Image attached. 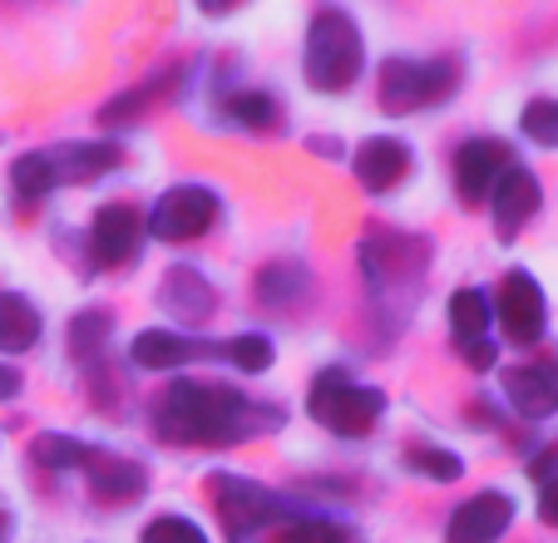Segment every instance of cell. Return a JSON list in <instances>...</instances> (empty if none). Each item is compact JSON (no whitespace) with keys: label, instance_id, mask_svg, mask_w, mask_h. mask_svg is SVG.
I'll return each instance as SVG.
<instances>
[{"label":"cell","instance_id":"f546056e","mask_svg":"<svg viewBox=\"0 0 558 543\" xmlns=\"http://www.w3.org/2000/svg\"><path fill=\"white\" fill-rule=\"evenodd\" d=\"M138 543H208V533H203L193 519H179V514H163V519L148 523L144 539H138Z\"/></svg>","mask_w":558,"mask_h":543},{"label":"cell","instance_id":"52a82bcc","mask_svg":"<svg viewBox=\"0 0 558 543\" xmlns=\"http://www.w3.org/2000/svg\"><path fill=\"white\" fill-rule=\"evenodd\" d=\"M495 312H499V326L514 346H534L548 326V306H544V292L529 272H505V282H499V297H495Z\"/></svg>","mask_w":558,"mask_h":543},{"label":"cell","instance_id":"d4e9b609","mask_svg":"<svg viewBox=\"0 0 558 543\" xmlns=\"http://www.w3.org/2000/svg\"><path fill=\"white\" fill-rule=\"evenodd\" d=\"M11 178H15V193H21V203H25V208H35V203H40L45 193L54 189L50 168H45V154H25V158H15Z\"/></svg>","mask_w":558,"mask_h":543},{"label":"cell","instance_id":"5bb4252c","mask_svg":"<svg viewBox=\"0 0 558 543\" xmlns=\"http://www.w3.org/2000/svg\"><path fill=\"white\" fill-rule=\"evenodd\" d=\"M218 346L208 341H193V336H179V331H163V326H154V331H138L134 346H129V361H134L138 371H173V366H189V361H198V355H213Z\"/></svg>","mask_w":558,"mask_h":543},{"label":"cell","instance_id":"3957f363","mask_svg":"<svg viewBox=\"0 0 558 543\" xmlns=\"http://www.w3.org/2000/svg\"><path fill=\"white\" fill-rule=\"evenodd\" d=\"M306 410H312L316 425H327L331 435H347V439H361L371 435V425L380 420L386 410V396L376 386H356L347 371H322L312 381V396H306Z\"/></svg>","mask_w":558,"mask_h":543},{"label":"cell","instance_id":"ac0fdd59","mask_svg":"<svg viewBox=\"0 0 558 543\" xmlns=\"http://www.w3.org/2000/svg\"><path fill=\"white\" fill-rule=\"evenodd\" d=\"M405 173H411V148H405L401 138H366V144H361V154H356L361 189L390 193Z\"/></svg>","mask_w":558,"mask_h":543},{"label":"cell","instance_id":"d6986e66","mask_svg":"<svg viewBox=\"0 0 558 543\" xmlns=\"http://www.w3.org/2000/svg\"><path fill=\"white\" fill-rule=\"evenodd\" d=\"M40 341V316L25 297L0 292V351H31Z\"/></svg>","mask_w":558,"mask_h":543},{"label":"cell","instance_id":"9a60e30c","mask_svg":"<svg viewBox=\"0 0 558 543\" xmlns=\"http://www.w3.org/2000/svg\"><path fill=\"white\" fill-rule=\"evenodd\" d=\"M85 480H89V494H95L99 504H129L138 499V494L148 490V474L138 460H119V455H105V449H95L85 464Z\"/></svg>","mask_w":558,"mask_h":543},{"label":"cell","instance_id":"ffe728a7","mask_svg":"<svg viewBox=\"0 0 558 543\" xmlns=\"http://www.w3.org/2000/svg\"><path fill=\"white\" fill-rule=\"evenodd\" d=\"M450 331L460 346H474L485 341L489 331V297L480 292V287H460V292L450 297Z\"/></svg>","mask_w":558,"mask_h":543},{"label":"cell","instance_id":"d6a6232c","mask_svg":"<svg viewBox=\"0 0 558 543\" xmlns=\"http://www.w3.org/2000/svg\"><path fill=\"white\" fill-rule=\"evenodd\" d=\"M21 386H25L21 371H15V366H0V400H15V396H21Z\"/></svg>","mask_w":558,"mask_h":543},{"label":"cell","instance_id":"4fadbf2b","mask_svg":"<svg viewBox=\"0 0 558 543\" xmlns=\"http://www.w3.org/2000/svg\"><path fill=\"white\" fill-rule=\"evenodd\" d=\"M538 198H544V189H538V178L529 173L524 164H509L505 173H499L495 193H489V203H495V232L499 238H519V228H524L529 218L538 213Z\"/></svg>","mask_w":558,"mask_h":543},{"label":"cell","instance_id":"603a6c76","mask_svg":"<svg viewBox=\"0 0 558 543\" xmlns=\"http://www.w3.org/2000/svg\"><path fill=\"white\" fill-rule=\"evenodd\" d=\"M228 119H238L243 129H272L277 119V99L272 95H257V89H243V95H228Z\"/></svg>","mask_w":558,"mask_h":543},{"label":"cell","instance_id":"4dcf8cb0","mask_svg":"<svg viewBox=\"0 0 558 543\" xmlns=\"http://www.w3.org/2000/svg\"><path fill=\"white\" fill-rule=\"evenodd\" d=\"M460 351H464V361H470L474 371L495 366V341H489V336H485V341H474V346H460Z\"/></svg>","mask_w":558,"mask_h":543},{"label":"cell","instance_id":"8fae6325","mask_svg":"<svg viewBox=\"0 0 558 543\" xmlns=\"http://www.w3.org/2000/svg\"><path fill=\"white\" fill-rule=\"evenodd\" d=\"M514 519V504L509 494H495V490H480L450 514V529H445V543H495L499 533L509 529Z\"/></svg>","mask_w":558,"mask_h":543},{"label":"cell","instance_id":"7c38bea8","mask_svg":"<svg viewBox=\"0 0 558 543\" xmlns=\"http://www.w3.org/2000/svg\"><path fill=\"white\" fill-rule=\"evenodd\" d=\"M505 168H509V144H499V138H470L454 154V189H460L464 203H480L495 193Z\"/></svg>","mask_w":558,"mask_h":543},{"label":"cell","instance_id":"836d02e7","mask_svg":"<svg viewBox=\"0 0 558 543\" xmlns=\"http://www.w3.org/2000/svg\"><path fill=\"white\" fill-rule=\"evenodd\" d=\"M5 529H11V523H5V514H0V543H5Z\"/></svg>","mask_w":558,"mask_h":543},{"label":"cell","instance_id":"5b68a950","mask_svg":"<svg viewBox=\"0 0 558 543\" xmlns=\"http://www.w3.org/2000/svg\"><path fill=\"white\" fill-rule=\"evenodd\" d=\"M218 222V198L203 183H179V189L158 193L154 213H148V232L163 242H193Z\"/></svg>","mask_w":558,"mask_h":543},{"label":"cell","instance_id":"cb8c5ba5","mask_svg":"<svg viewBox=\"0 0 558 543\" xmlns=\"http://www.w3.org/2000/svg\"><path fill=\"white\" fill-rule=\"evenodd\" d=\"M277 543H351V529L337 519H287Z\"/></svg>","mask_w":558,"mask_h":543},{"label":"cell","instance_id":"7a4b0ae2","mask_svg":"<svg viewBox=\"0 0 558 543\" xmlns=\"http://www.w3.org/2000/svg\"><path fill=\"white\" fill-rule=\"evenodd\" d=\"M361 60H366V45H361V31L347 11L327 5V11L312 15V31H306V84L322 89V95H341L351 89V80L361 74Z\"/></svg>","mask_w":558,"mask_h":543},{"label":"cell","instance_id":"30bf717a","mask_svg":"<svg viewBox=\"0 0 558 543\" xmlns=\"http://www.w3.org/2000/svg\"><path fill=\"white\" fill-rule=\"evenodd\" d=\"M505 400L519 410L524 420H548L558 410V361H529V366H509L505 371Z\"/></svg>","mask_w":558,"mask_h":543},{"label":"cell","instance_id":"9c48e42d","mask_svg":"<svg viewBox=\"0 0 558 543\" xmlns=\"http://www.w3.org/2000/svg\"><path fill=\"white\" fill-rule=\"evenodd\" d=\"M89 252L99 267H129L144 252V218L129 203H105L89 228Z\"/></svg>","mask_w":558,"mask_h":543},{"label":"cell","instance_id":"44dd1931","mask_svg":"<svg viewBox=\"0 0 558 543\" xmlns=\"http://www.w3.org/2000/svg\"><path fill=\"white\" fill-rule=\"evenodd\" d=\"M89 455H95V449L80 445V439H70V435H40L35 439V460H40L45 470H85Z\"/></svg>","mask_w":558,"mask_h":543},{"label":"cell","instance_id":"484cf974","mask_svg":"<svg viewBox=\"0 0 558 543\" xmlns=\"http://www.w3.org/2000/svg\"><path fill=\"white\" fill-rule=\"evenodd\" d=\"M222 355L247 376H263L272 366V341L267 336H232V341H222Z\"/></svg>","mask_w":558,"mask_h":543},{"label":"cell","instance_id":"f1b7e54d","mask_svg":"<svg viewBox=\"0 0 558 543\" xmlns=\"http://www.w3.org/2000/svg\"><path fill=\"white\" fill-rule=\"evenodd\" d=\"M524 134L534 138V144H544V148H558V99H534V105L524 109Z\"/></svg>","mask_w":558,"mask_h":543},{"label":"cell","instance_id":"1f68e13d","mask_svg":"<svg viewBox=\"0 0 558 543\" xmlns=\"http://www.w3.org/2000/svg\"><path fill=\"white\" fill-rule=\"evenodd\" d=\"M538 514H544V523H554L558 529V474L544 484V494H538Z\"/></svg>","mask_w":558,"mask_h":543},{"label":"cell","instance_id":"7402d4cb","mask_svg":"<svg viewBox=\"0 0 558 543\" xmlns=\"http://www.w3.org/2000/svg\"><path fill=\"white\" fill-rule=\"evenodd\" d=\"M306 292V272L302 267H267L263 277H257V297H263L267 306H287V302H296V297Z\"/></svg>","mask_w":558,"mask_h":543},{"label":"cell","instance_id":"8992f818","mask_svg":"<svg viewBox=\"0 0 558 543\" xmlns=\"http://www.w3.org/2000/svg\"><path fill=\"white\" fill-rule=\"evenodd\" d=\"M218 514L228 523V539L232 543H253L263 523H277L282 529V499L272 490L253 480H218Z\"/></svg>","mask_w":558,"mask_h":543},{"label":"cell","instance_id":"83f0119b","mask_svg":"<svg viewBox=\"0 0 558 543\" xmlns=\"http://www.w3.org/2000/svg\"><path fill=\"white\" fill-rule=\"evenodd\" d=\"M109 336V312H85L80 322L70 326V346L80 361H99V346Z\"/></svg>","mask_w":558,"mask_h":543},{"label":"cell","instance_id":"e0dca14e","mask_svg":"<svg viewBox=\"0 0 558 543\" xmlns=\"http://www.w3.org/2000/svg\"><path fill=\"white\" fill-rule=\"evenodd\" d=\"M45 168H50L54 189L60 183H89V178L119 168V148L114 144H60V148H45Z\"/></svg>","mask_w":558,"mask_h":543},{"label":"cell","instance_id":"ba28073f","mask_svg":"<svg viewBox=\"0 0 558 543\" xmlns=\"http://www.w3.org/2000/svg\"><path fill=\"white\" fill-rule=\"evenodd\" d=\"M425 242L421 238H405V232H371L366 242H361V267H366L371 287L376 292H386V282H401V277H421L425 272Z\"/></svg>","mask_w":558,"mask_h":543},{"label":"cell","instance_id":"277c9868","mask_svg":"<svg viewBox=\"0 0 558 543\" xmlns=\"http://www.w3.org/2000/svg\"><path fill=\"white\" fill-rule=\"evenodd\" d=\"M460 84V64L454 60H401L390 55L380 64V109L386 114H415V109H430L440 99L454 95Z\"/></svg>","mask_w":558,"mask_h":543},{"label":"cell","instance_id":"2e32d148","mask_svg":"<svg viewBox=\"0 0 558 543\" xmlns=\"http://www.w3.org/2000/svg\"><path fill=\"white\" fill-rule=\"evenodd\" d=\"M213 287L203 282L193 267H173V272H163V287H158V306L169 316H179V322H189V326H203L213 316Z\"/></svg>","mask_w":558,"mask_h":543},{"label":"cell","instance_id":"6da1fadb","mask_svg":"<svg viewBox=\"0 0 558 543\" xmlns=\"http://www.w3.org/2000/svg\"><path fill=\"white\" fill-rule=\"evenodd\" d=\"M282 410L222 386V381H173L154 406L158 439L173 445H238L282 425Z\"/></svg>","mask_w":558,"mask_h":543},{"label":"cell","instance_id":"4316f807","mask_svg":"<svg viewBox=\"0 0 558 543\" xmlns=\"http://www.w3.org/2000/svg\"><path fill=\"white\" fill-rule=\"evenodd\" d=\"M411 470H421L425 480L450 484V480L464 474V464H460V455H450V449H440V445H415L411 449Z\"/></svg>","mask_w":558,"mask_h":543}]
</instances>
